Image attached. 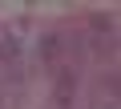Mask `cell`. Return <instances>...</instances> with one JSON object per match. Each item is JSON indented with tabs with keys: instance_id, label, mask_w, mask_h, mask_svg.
Segmentation results:
<instances>
[{
	"instance_id": "2",
	"label": "cell",
	"mask_w": 121,
	"mask_h": 109,
	"mask_svg": "<svg viewBox=\"0 0 121 109\" xmlns=\"http://www.w3.org/2000/svg\"><path fill=\"white\" fill-rule=\"evenodd\" d=\"M36 57L44 69H60V32H40V44H36Z\"/></svg>"
},
{
	"instance_id": "3",
	"label": "cell",
	"mask_w": 121,
	"mask_h": 109,
	"mask_svg": "<svg viewBox=\"0 0 121 109\" xmlns=\"http://www.w3.org/2000/svg\"><path fill=\"white\" fill-rule=\"evenodd\" d=\"M0 65H8L12 73H20V36L16 32L0 36Z\"/></svg>"
},
{
	"instance_id": "1",
	"label": "cell",
	"mask_w": 121,
	"mask_h": 109,
	"mask_svg": "<svg viewBox=\"0 0 121 109\" xmlns=\"http://www.w3.org/2000/svg\"><path fill=\"white\" fill-rule=\"evenodd\" d=\"M73 93H77V69H73V65H60V69H56V89H52L56 109H69V105H73Z\"/></svg>"
},
{
	"instance_id": "4",
	"label": "cell",
	"mask_w": 121,
	"mask_h": 109,
	"mask_svg": "<svg viewBox=\"0 0 121 109\" xmlns=\"http://www.w3.org/2000/svg\"><path fill=\"white\" fill-rule=\"evenodd\" d=\"M89 24H93V40H97V52H105V48L113 44V20L97 12V16H93Z\"/></svg>"
}]
</instances>
